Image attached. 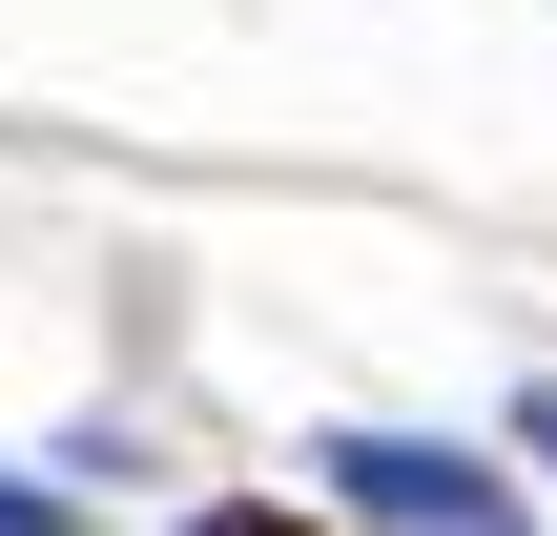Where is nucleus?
Returning a JSON list of instances; mask_svg holds the SVG:
<instances>
[{"label": "nucleus", "instance_id": "f257e3e1", "mask_svg": "<svg viewBox=\"0 0 557 536\" xmlns=\"http://www.w3.org/2000/svg\"><path fill=\"white\" fill-rule=\"evenodd\" d=\"M351 516H393V536H496V475L434 454V434H351Z\"/></svg>", "mask_w": 557, "mask_h": 536}, {"label": "nucleus", "instance_id": "f03ea898", "mask_svg": "<svg viewBox=\"0 0 557 536\" xmlns=\"http://www.w3.org/2000/svg\"><path fill=\"white\" fill-rule=\"evenodd\" d=\"M0 536H83V516H62V496H21V475H0Z\"/></svg>", "mask_w": 557, "mask_h": 536}, {"label": "nucleus", "instance_id": "7ed1b4c3", "mask_svg": "<svg viewBox=\"0 0 557 536\" xmlns=\"http://www.w3.org/2000/svg\"><path fill=\"white\" fill-rule=\"evenodd\" d=\"M207 536H310V516H207Z\"/></svg>", "mask_w": 557, "mask_h": 536}, {"label": "nucleus", "instance_id": "20e7f679", "mask_svg": "<svg viewBox=\"0 0 557 536\" xmlns=\"http://www.w3.org/2000/svg\"><path fill=\"white\" fill-rule=\"evenodd\" d=\"M537 454H557V392H537Z\"/></svg>", "mask_w": 557, "mask_h": 536}]
</instances>
